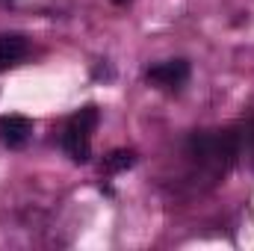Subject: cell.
I'll use <instances>...</instances> for the list:
<instances>
[{"instance_id":"cell-8","label":"cell","mask_w":254,"mask_h":251,"mask_svg":"<svg viewBox=\"0 0 254 251\" xmlns=\"http://www.w3.org/2000/svg\"><path fill=\"white\" fill-rule=\"evenodd\" d=\"M113 3H119V6H125V3H130V0H113Z\"/></svg>"},{"instance_id":"cell-6","label":"cell","mask_w":254,"mask_h":251,"mask_svg":"<svg viewBox=\"0 0 254 251\" xmlns=\"http://www.w3.org/2000/svg\"><path fill=\"white\" fill-rule=\"evenodd\" d=\"M136 163V151H130V148H119V151H113L107 160H104V169L110 172V175H119V172H125Z\"/></svg>"},{"instance_id":"cell-5","label":"cell","mask_w":254,"mask_h":251,"mask_svg":"<svg viewBox=\"0 0 254 251\" xmlns=\"http://www.w3.org/2000/svg\"><path fill=\"white\" fill-rule=\"evenodd\" d=\"M30 45L21 33H0V71H9L27 57Z\"/></svg>"},{"instance_id":"cell-3","label":"cell","mask_w":254,"mask_h":251,"mask_svg":"<svg viewBox=\"0 0 254 251\" xmlns=\"http://www.w3.org/2000/svg\"><path fill=\"white\" fill-rule=\"evenodd\" d=\"M145 80L157 89H181L187 80H190V63L187 60H166V63H157L145 71Z\"/></svg>"},{"instance_id":"cell-1","label":"cell","mask_w":254,"mask_h":251,"mask_svg":"<svg viewBox=\"0 0 254 251\" xmlns=\"http://www.w3.org/2000/svg\"><path fill=\"white\" fill-rule=\"evenodd\" d=\"M190 157L213 181L225 178L240 157L237 130H195L190 136Z\"/></svg>"},{"instance_id":"cell-2","label":"cell","mask_w":254,"mask_h":251,"mask_svg":"<svg viewBox=\"0 0 254 251\" xmlns=\"http://www.w3.org/2000/svg\"><path fill=\"white\" fill-rule=\"evenodd\" d=\"M98 122H101V113H98L95 104L77 110L68 119L63 133V148L74 163H89V157H92V133H95Z\"/></svg>"},{"instance_id":"cell-4","label":"cell","mask_w":254,"mask_h":251,"mask_svg":"<svg viewBox=\"0 0 254 251\" xmlns=\"http://www.w3.org/2000/svg\"><path fill=\"white\" fill-rule=\"evenodd\" d=\"M33 136V122L27 116H0V142L12 151L24 148Z\"/></svg>"},{"instance_id":"cell-7","label":"cell","mask_w":254,"mask_h":251,"mask_svg":"<svg viewBox=\"0 0 254 251\" xmlns=\"http://www.w3.org/2000/svg\"><path fill=\"white\" fill-rule=\"evenodd\" d=\"M237 139H240V154H243V151L254 154V119H249L246 125L237 130Z\"/></svg>"}]
</instances>
